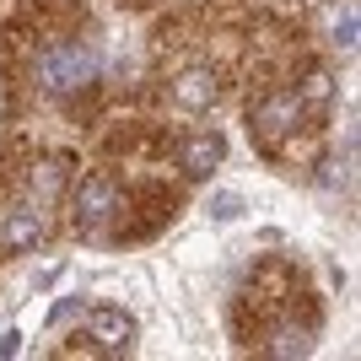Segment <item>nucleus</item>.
Returning <instances> with one entry per match:
<instances>
[{"label":"nucleus","mask_w":361,"mask_h":361,"mask_svg":"<svg viewBox=\"0 0 361 361\" xmlns=\"http://www.w3.org/2000/svg\"><path fill=\"white\" fill-rule=\"evenodd\" d=\"M114 216H119V183L108 178V173H87L71 189V226L81 238H97Z\"/></svg>","instance_id":"7ed1b4c3"},{"label":"nucleus","mask_w":361,"mask_h":361,"mask_svg":"<svg viewBox=\"0 0 361 361\" xmlns=\"http://www.w3.org/2000/svg\"><path fill=\"white\" fill-rule=\"evenodd\" d=\"M32 81L49 92V97H71V92H87L97 81V54L81 38H65V44L44 49L38 65H32Z\"/></svg>","instance_id":"f257e3e1"},{"label":"nucleus","mask_w":361,"mask_h":361,"mask_svg":"<svg viewBox=\"0 0 361 361\" xmlns=\"http://www.w3.org/2000/svg\"><path fill=\"white\" fill-rule=\"evenodd\" d=\"M16 350H22V334L6 329V334H0V356H16Z\"/></svg>","instance_id":"f8f14e48"},{"label":"nucleus","mask_w":361,"mask_h":361,"mask_svg":"<svg viewBox=\"0 0 361 361\" xmlns=\"http://www.w3.org/2000/svg\"><path fill=\"white\" fill-rule=\"evenodd\" d=\"M329 44H334V49H356V6H345V11L334 16V27H329Z\"/></svg>","instance_id":"9d476101"},{"label":"nucleus","mask_w":361,"mask_h":361,"mask_svg":"<svg viewBox=\"0 0 361 361\" xmlns=\"http://www.w3.org/2000/svg\"><path fill=\"white\" fill-rule=\"evenodd\" d=\"M221 157H226V140L216 130H200V135H189L178 146V167L189 178H211V167H221Z\"/></svg>","instance_id":"0eeeda50"},{"label":"nucleus","mask_w":361,"mask_h":361,"mask_svg":"<svg viewBox=\"0 0 361 361\" xmlns=\"http://www.w3.org/2000/svg\"><path fill=\"white\" fill-rule=\"evenodd\" d=\"M297 103H302V108H318V114L334 103V75L324 71V65H307V71H302V81H297Z\"/></svg>","instance_id":"6e6552de"},{"label":"nucleus","mask_w":361,"mask_h":361,"mask_svg":"<svg viewBox=\"0 0 361 361\" xmlns=\"http://www.w3.org/2000/svg\"><path fill=\"white\" fill-rule=\"evenodd\" d=\"M216 97H221V81H216L211 65H189V71L173 75V103H178L183 114H205Z\"/></svg>","instance_id":"39448f33"},{"label":"nucleus","mask_w":361,"mask_h":361,"mask_svg":"<svg viewBox=\"0 0 361 361\" xmlns=\"http://www.w3.org/2000/svg\"><path fill=\"white\" fill-rule=\"evenodd\" d=\"M38 243H44V216L32 205H16L0 216V254H32Z\"/></svg>","instance_id":"423d86ee"},{"label":"nucleus","mask_w":361,"mask_h":361,"mask_svg":"<svg viewBox=\"0 0 361 361\" xmlns=\"http://www.w3.org/2000/svg\"><path fill=\"white\" fill-rule=\"evenodd\" d=\"M211 216H216V221H238V216H243V200L238 195H216L211 200Z\"/></svg>","instance_id":"9b49d317"},{"label":"nucleus","mask_w":361,"mask_h":361,"mask_svg":"<svg viewBox=\"0 0 361 361\" xmlns=\"http://www.w3.org/2000/svg\"><path fill=\"white\" fill-rule=\"evenodd\" d=\"M27 183H32V195H38V200H54V195H60V183H65V162H60V157H54V162H38Z\"/></svg>","instance_id":"1a4fd4ad"},{"label":"nucleus","mask_w":361,"mask_h":361,"mask_svg":"<svg viewBox=\"0 0 361 361\" xmlns=\"http://www.w3.org/2000/svg\"><path fill=\"white\" fill-rule=\"evenodd\" d=\"M307 108L297 103V92H264L254 108H248V135L264 157H281V140L297 135V124Z\"/></svg>","instance_id":"f03ea898"},{"label":"nucleus","mask_w":361,"mask_h":361,"mask_svg":"<svg viewBox=\"0 0 361 361\" xmlns=\"http://www.w3.org/2000/svg\"><path fill=\"white\" fill-rule=\"evenodd\" d=\"M87 340L103 356H119V350H130V340H135V318L124 313V307H92L87 313Z\"/></svg>","instance_id":"20e7f679"}]
</instances>
